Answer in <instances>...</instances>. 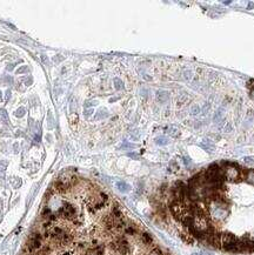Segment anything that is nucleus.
Listing matches in <instances>:
<instances>
[{
    "mask_svg": "<svg viewBox=\"0 0 254 255\" xmlns=\"http://www.w3.org/2000/svg\"><path fill=\"white\" fill-rule=\"evenodd\" d=\"M223 176L228 181L236 182V181H240L244 175H242V172L235 166H226L223 168Z\"/></svg>",
    "mask_w": 254,
    "mask_h": 255,
    "instance_id": "f257e3e1",
    "label": "nucleus"
},
{
    "mask_svg": "<svg viewBox=\"0 0 254 255\" xmlns=\"http://www.w3.org/2000/svg\"><path fill=\"white\" fill-rule=\"evenodd\" d=\"M58 215L61 216L64 219L67 220H74V218L76 216V207L71 205V203H64L63 207L58 210Z\"/></svg>",
    "mask_w": 254,
    "mask_h": 255,
    "instance_id": "f03ea898",
    "label": "nucleus"
},
{
    "mask_svg": "<svg viewBox=\"0 0 254 255\" xmlns=\"http://www.w3.org/2000/svg\"><path fill=\"white\" fill-rule=\"evenodd\" d=\"M156 99H158V101L161 103H166L169 99L168 92H166V91H158V92H156Z\"/></svg>",
    "mask_w": 254,
    "mask_h": 255,
    "instance_id": "7ed1b4c3",
    "label": "nucleus"
},
{
    "mask_svg": "<svg viewBox=\"0 0 254 255\" xmlns=\"http://www.w3.org/2000/svg\"><path fill=\"white\" fill-rule=\"evenodd\" d=\"M141 241H143L144 245L151 246V245H153V237H152L148 233H143V234H141Z\"/></svg>",
    "mask_w": 254,
    "mask_h": 255,
    "instance_id": "20e7f679",
    "label": "nucleus"
},
{
    "mask_svg": "<svg viewBox=\"0 0 254 255\" xmlns=\"http://www.w3.org/2000/svg\"><path fill=\"white\" fill-rule=\"evenodd\" d=\"M180 236H181V239H183V241H185L186 243H188V245H192V243L194 242V240H195V239L188 232L181 233V234H180Z\"/></svg>",
    "mask_w": 254,
    "mask_h": 255,
    "instance_id": "39448f33",
    "label": "nucleus"
},
{
    "mask_svg": "<svg viewBox=\"0 0 254 255\" xmlns=\"http://www.w3.org/2000/svg\"><path fill=\"white\" fill-rule=\"evenodd\" d=\"M201 147L204 148L205 151H207V152H213L214 149H215L214 145L211 142V141H208V140H205V141H202V142H201Z\"/></svg>",
    "mask_w": 254,
    "mask_h": 255,
    "instance_id": "423d86ee",
    "label": "nucleus"
},
{
    "mask_svg": "<svg viewBox=\"0 0 254 255\" xmlns=\"http://www.w3.org/2000/svg\"><path fill=\"white\" fill-rule=\"evenodd\" d=\"M245 180L251 185H254V170H247L246 174L244 175Z\"/></svg>",
    "mask_w": 254,
    "mask_h": 255,
    "instance_id": "0eeeda50",
    "label": "nucleus"
},
{
    "mask_svg": "<svg viewBox=\"0 0 254 255\" xmlns=\"http://www.w3.org/2000/svg\"><path fill=\"white\" fill-rule=\"evenodd\" d=\"M125 233L128 234V235H135L138 233V229L135 228L133 225H129V226H126L125 227Z\"/></svg>",
    "mask_w": 254,
    "mask_h": 255,
    "instance_id": "6e6552de",
    "label": "nucleus"
},
{
    "mask_svg": "<svg viewBox=\"0 0 254 255\" xmlns=\"http://www.w3.org/2000/svg\"><path fill=\"white\" fill-rule=\"evenodd\" d=\"M223 108H219L218 111L215 112V114H214V121H215V122H220L221 119H223Z\"/></svg>",
    "mask_w": 254,
    "mask_h": 255,
    "instance_id": "1a4fd4ad",
    "label": "nucleus"
},
{
    "mask_svg": "<svg viewBox=\"0 0 254 255\" xmlns=\"http://www.w3.org/2000/svg\"><path fill=\"white\" fill-rule=\"evenodd\" d=\"M114 87H116V91H121V90H124V82L119 79V78H116L114 79Z\"/></svg>",
    "mask_w": 254,
    "mask_h": 255,
    "instance_id": "9d476101",
    "label": "nucleus"
},
{
    "mask_svg": "<svg viewBox=\"0 0 254 255\" xmlns=\"http://www.w3.org/2000/svg\"><path fill=\"white\" fill-rule=\"evenodd\" d=\"M108 116V112H107L105 108H101L100 111L98 112V114H97V119H104V118H107Z\"/></svg>",
    "mask_w": 254,
    "mask_h": 255,
    "instance_id": "9b49d317",
    "label": "nucleus"
},
{
    "mask_svg": "<svg viewBox=\"0 0 254 255\" xmlns=\"http://www.w3.org/2000/svg\"><path fill=\"white\" fill-rule=\"evenodd\" d=\"M118 188L120 189L121 192H127V191L129 189V186L128 185H126L125 182H119V184H118Z\"/></svg>",
    "mask_w": 254,
    "mask_h": 255,
    "instance_id": "f8f14e48",
    "label": "nucleus"
},
{
    "mask_svg": "<svg viewBox=\"0 0 254 255\" xmlns=\"http://www.w3.org/2000/svg\"><path fill=\"white\" fill-rule=\"evenodd\" d=\"M155 141L158 145H161V146H164V145H167V143H168L167 138H164V136H162V138H158Z\"/></svg>",
    "mask_w": 254,
    "mask_h": 255,
    "instance_id": "ddd939ff",
    "label": "nucleus"
},
{
    "mask_svg": "<svg viewBox=\"0 0 254 255\" xmlns=\"http://www.w3.org/2000/svg\"><path fill=\"white\" fill-rule=\"evenodd\" d=\"M201 112V108L199 106H193L191 109V114L192 115H198L199 113Z\"/></svg>",
    "mask_w": 254,
    "mask_h": 255,
    "instance_id": "4468645a",
    "label": "nucleus"
},
{
    "mask_svg": "<svg viewBox=\"0 0 254 255\" xmlns=\"http://www.w3.org/2000/svg\"><path fill=\"white\" fill-rule=\"evenodd\" d=\"M25 112H26V111H25V108L21 107V108H19L18 111L14 113V114H15V116H18V118H21V116L25 114Z\"/></svg>",
    "mask_w": 254,
    "mask_h": 255,
    "instance_id": "2eb2a0df",
    "label": "nucleus"
},
{
    "mask_svg": "<svg viewBox=\"0 0 254 255\" xmlns=\"http://www.w3.org/2000/svg\"><path fill=\"white\" fill-rule=\"evenodd\" d=\"M0 118L3 119L4 121H7V119H8V116H7V113L5 112L4 109H0Z\"/></svg>",
    "mask_w": 254,
    "mask_h": 255,
    "instance_id": "dca6fc26",
    "label": "nucleus"
},
{
    "mask_svg": "<svg viewBox=\"0 0 254 255\" xmlns=\"http://www.w3.org/2000/svg\"><path fill=\"white\" fill-rule=\"evenodd\" d=\"M152 253L154 255H162V251H161L159 247H154V248L152 249Z\"/></svg>",
    "mask_w": 254,
    "mask_h": 255,
    "instance_id": "f3484780",
    "label": "nucleus"
},
{
    "mask_svg": "<svg viewBox=\"0 0 254 255\" xmlns=\"http://www.w3.org/2000/svg\"><path fill=\"white\" fill-rule=\"evenodd\" d=\"M183 75H185V79H186V80H191L192 76H193V73H192L191 71H186L183 73Z\"/></svg>",
    "mask_w": 254,
    "mask_h": 255,
    "instance_id": "a211bd4d",
    "label": "nucleus"
},
{
    "mask_svg": "<svg viewBox=\"0 0 254 255\" xmlns=\"http://www.w3.org/2000/svg\"><path fill=\"white\" fill-rule=\"evenodd\" d=\"M168 133L172 135V136H177V135H178V130H177L175 127H172L171 130H168Z\"/></svg>",
    "mask_w": 254,
    "mask_h": 255,
    "instance_id": "6ab92c4d",
    "label": "nucleus"
},
{
    "mask_svg": "<svg viewBox=\"0 0 254 255\" xmlns=\"http://www.w3.org/2000/svg\"><path fill=\"white\" fill-rule=\"evenodd\" d=\"M92 113H93V109H92V108H87L84 112V115L86 116V118H88L89 115H92Z\"/></svg>",
    "mask_w": 254,
    "mask_h": 255,
    "instance_id": "aec40b11",
    "label": "nucleus"
},
{
    "mask_svg": "<svg viewBox=\"0 0 254 255\" xmlns=\"http://www.w3.org/2000/svg\"><path fill=\"white\" fill-rule=\"evenodd\" d=\"M93 105H97V101H87L85 103V107H88V106H93Z\"/></svg>",
    "mask_w": 254,
    "mask_h": 255,
    "instance_id": "412c9836",
    "label": "nucleus"
},
{
    "mask_svg": "<svg viewBox=\"0 0 254 255\" xmlns=\"http://www.w3.org/2000/svg\"><path fill=\"white\" fill-rule=\"evenodd\" d=\"M27 71H28V68L27 67H21L18 69V73H25V72H27Z\"/></svg>",
    "mask_w": 254,
    "mask_h": 255,
    "instance_id": "4be33fe9",
    "label": "nucleus"
},
{
    "mask_svg": "<svg viewBox=\"0 0 254 255\" xmlns=\"http://www.w3.org/2000/svg\"><path fill=\"white\" fill-rule=\"evenodd\" d=\"M128 157H131V158H134V159H138V155L135 154V153H129L128 154Z\"/></svg>",
    "mask_w": 254,
    "mask_h": 255,
    "instance_id": "5701e85b",
    "label": "nucleus"
},
{
    "mask_svg": "<svg viewBox=\"0 0 254 255\" xmlns=\"http://www.w3.org/2000/svg\"><path fill=\"white\" fill-rule=\"evenodd\" d=\"M225 130H226V132H229V130H231V125L226 126V127H225Z\"/></svg>",
    "mask_w": 254,
    "mask_h": 255,
    "instance_id": "b1692460",
    "label": "nucleus"
},
{
    "mask_svg": "<svg viewBox=\"0 0 254 255\" xmlns=\"http://www.w3.org/2000/svg\"><path fill=\"white\" fill-rule=\"evenodd\" d=\"M9 97H11V92H7V93H6V99H9Z\"/></svg>",
    "mask_w": 254,
    "mask_h": 255,
    "instance_id": "393cba45",
    "label": "nucleus"
},
{
    "mask_svg": "<svg viewBox=\"0 0 254 255\" xmlns=\"http://www.w3.org/2000/svg\"><path fill=\"white\" fill-rule=\"evenodd\" d=\"M251 97L254 99V88H252V91H251Z\"/></svg>",
    "mask_w": 254,
    "mask_h": 255,
    "instance_id": "a878e982",
    "label": "nucleus"
},
{
    "mask_svg": "<svg viewBox=\"0 0 254 255\" xmlns=\"http://www.w3.org/2000/svg\"><path fill=\"white\" fill-rule=\"evenodd\" d=\"M0 100H1V93H0Z\"/></svg>",
    "mask_w": 254,
    "mask_h": 255,
    "instance_id": "bb28decb",
    "label": "nucleus"
}]
</instances>
